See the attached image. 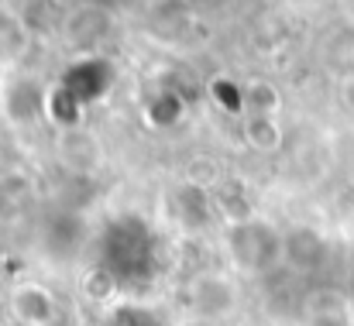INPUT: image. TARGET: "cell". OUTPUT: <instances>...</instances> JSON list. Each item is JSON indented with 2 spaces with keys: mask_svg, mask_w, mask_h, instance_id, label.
Instances as JSON below:
<instances>
[{
  "mask_svg": "<svg viewBox=\"0 0 354 326\" xmlns=\"http://www.w3.org/2000/svg\"><path fill=\"white\" fill-rule=\"evenodd\" d=\"M224 244L237 271L261 275L286 258V237L265 217H241L224 227Z\"/></svg>",
  "mask_w": 354,
  "mask_h": 326,
  "instance_id": "obj_1",
  "label": "cell"
},
{
  "mask_svg": "<svg viewBox=\"0 0 354 326\" xmlns=\"http://www.w3.org/2000/svg\"><path fill=\"white\" fill-rule=\"evenodd\" d=\"M7 303H10V316L21 326H52L59 320V303H55V296H52L45 285H38V282H21V285H14L10 296H7Z\"/></svg>",
  "mask_w": 354,
  "mask_h": 326,
  "instance_id": "obj_2",
  "label": "cell"
},
{
  "mask_svg": "<svg viewBox=\"0 0 354 326\" xmlns=\"http://www.w3.org/2000/svg\"><path fill=\"white\" fill-rule=\"evenodd\" d=\"M189 303H193V313H196V316H203V320H221L224 313L234 309L237 289L224 271H207V275H200V278L189 285Z\"/></svg>",
  "mask_w": 354,
  "mask_h": 326,
  "instance_id": "obj_3",
  "label": "cell"
},
{
  "mask_svg": "<svg viewBox=\"0 0 354 326\" xmlns=\"http://www.w3.org/2000/svg\"><path fill=\"white\" fill-rule=\"evenodd\" d=\"M306 320L313 326H348L351 323V313H348V303L341 292L334 289H320L306 299Z\"/></svg>",
  "mask_w": 354,
  "mask_h": 326,
  "instance_id": "obj_4",
  "label": "cell"
},
{
  "mask_svg": "<svg viewBox=\"0 0 354 326\" xmlns=\"http://www.w3.org/2000/svg\"><path fill=\"white\" fill-rule=\"evenodd\" d=\"M59 158H62L66 165H73V169L90 172V169H97V162H100V144H97L93 137L80 134V131H66L62 141H59Z\"/></svg>",
  "mask_w": 354,
  "mask_h": 326,
  "instance_id": "obj_5",
  "label": "cell"
},
{
  "mask_svg": "<svg viewBox=\"0 0 354 326\" xmlns=\"http://www.w3.org/2000/svg\"><path fill=\"white\" fill-rule=\"evenodd\" d=\"M244 137L251 148L258 151H275L282 144V127L275 120V113H248L244 120Z\"/></svg>",
  "mask_w": 354,
  "mask_h": 326,
  "instance_id": "obj_6",
  "label": "cell"
},
{
  "mask_svg": "<svg viewBox=\"0 0 354 326\" xmlns=\"http://www.w3.org/2000/svg\"><path fill=\"white\" fill-rule=\"evenodd\" d=\"M244 104L251 113H275L279 110V93L268 86V83H251L248 90H244Z\"/></svg>",
  "mask_w": 354,
  "mask_h": 326,
  "instance_id": "obj_7",
  "label": "cell"
},
{
  "mask_svg": "<svg viewBox=\"0 0 354 326\" xmlns=\"http://www.w3.org/2000/svg\"><path fill=\"white\" fill-rule=\"evenodd\" d=\"M183 326H217V320H203V316H193L189 323H183Z\"/></svg>",
  "mask_w": 354,
  "mask_h": 326,
  "instance_id": "obj_8",
  "label": "cell"
},
{
  "mask_svg": "<svg viewBox=\"0 0 354 326\" xmlns=\"http://www.w3.org/2000/svg\"><path fill=\"white\" fill-rule=\"evenodd\" d=\"M348 104H351V110H354V83L348 86Z\"/></svg>",
  "mask_w": 354,
  "mask_h": 326,
  "instance_id": "obj_9",
  "label": "cell"
}]
</instances>
